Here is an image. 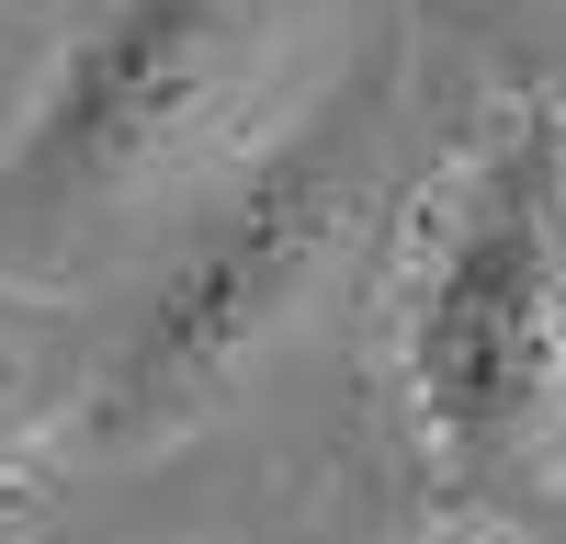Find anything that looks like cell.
<instances>
[{"label":"cell","instance_id":"5b68a950","mask_svg":"<svg viewBox=\"0 0 566 544\" xmlns=\"http://www.w3.org/2000/svg\"><path fill=\"white\" fill-rule=\"evenodd\" d=\"M442 544H476V533H442Z\"/></svg>","mask_w":566,"mask_h":544},{"label":"cell","instance_id":"3957f363","mask_svg":"<svg viewBox=\"0 0 566 544\" xmlns=\"http://www.w3.org/2000/svg\"><path fill=\"white\" fill-rule=\"evenodd\" d=\"M386 125H397V57L374 45V57L340 69V91L306 125H283L250 170L216 181V205L170 250V272L148 284V306H136V329L103 375V431L114 442H170L181 420H205L306 317V295L340 272V250L374 216Z\"/></svg>","mask_w":566,"mask_h":544},{"label":"cell","instance_id":"277c9868","mask_svg":"<svg viewBox=\"0 0 566 544\" xmlns=\"http://www.w3.org/2000/svg\"><path fill=\"white\" fill-rule=\"evenodd\" d=\"M34 442H45V375H34L12 341H0V488L23 477V453H34Z\"/></svg>","mask_w":566,"mask_h":544},{"label":"cell","instance_id":"6da1fadb","mask_svg":"<svg viewBox=\"0 0 566 544\" xmlns=\"http://www.w3.org/2000/svg\"><path fill=\"white\" fill-rule=\"evenodd\" d=\"M295 0H103L0 148V272L57 284L136 216L261 159Z\"/></svg>","mask_w":566,"mask_h":544},{"label":"cell","instance_id":"7a4b0ae2","mask_svg":"<svg viewBox=\"0 0 566 544\" xmlns=\"http://www.w3.org/2000/svg\"><path fill=\"white\" fill-rule=\"evenodd\" d=\"M397 397L453 499L566 488V114H510L464 170L397 329Z\"/></svg>","mask_w":566,"mask_h":544},{"label":"cell","instance_id":"8992f818","mask_svg":"<svg viewBox=\"0 0 566 544\" xmlns=\"http://www.w3.org/2000/svg\"><path fill=\"white\" fill-rule=\"evenodd\" d=\"M544 544H566V522H555V533H544Z\"/></svg>","mask_w":566,"mask_h":544}]
</instances>
